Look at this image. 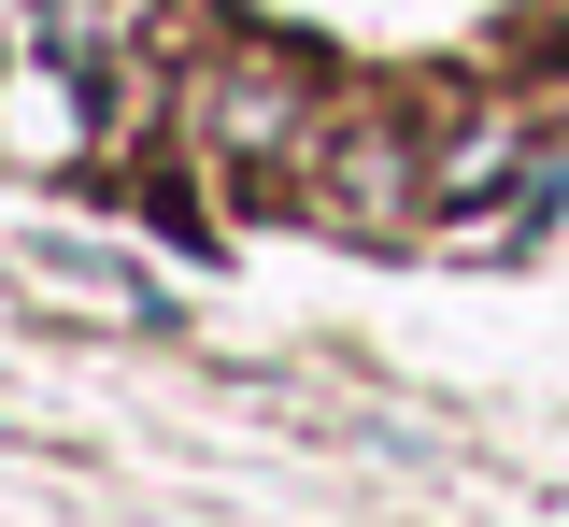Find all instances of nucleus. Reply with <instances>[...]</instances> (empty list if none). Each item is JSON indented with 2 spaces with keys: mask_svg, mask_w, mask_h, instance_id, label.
Returning <instances> with one entry per match:
<instances>
[{
  "mask_svg": "<svg viewBox=\"0 0 569 527\" xmlns=\"http://www.w3.org/2000/svg\"><path fill=\"white\" fill-rule=\"evenodd\" d=\"M200 129L213 157H284L299 129H313V86L271 72V58H242V72H200Z\"/></svg>",
  "mask_w": 569,
  "mask_h": 527,
  "instance_id": "f257e3e1",
  "label": "nucleus"
}]
</instances>
